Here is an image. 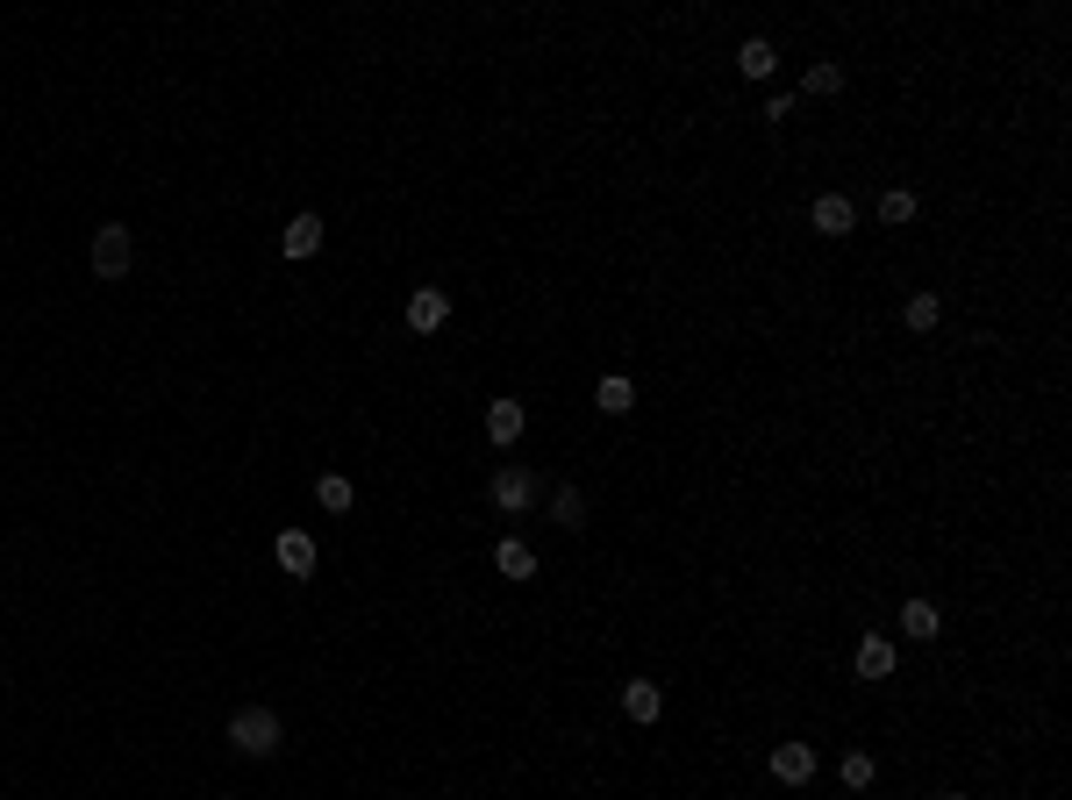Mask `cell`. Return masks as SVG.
Wrapping results in <instances>:
<instances>
[{
	"instance_id": "obj_8",
	"label": "cell",
	"mask_w": 1072,
	"mask_h": 800,
	"mask_svg": "<svg viewBox=\"0 0 1072 800\" xmlns=\"http://www.w3.org/2000/svg\"><path fill=\"white\" fill-rule=\"evenodd\" d=\"M773 779H787V787H808V779H815V750H808V744H773Z\"/></svg>"
},
{
	"instance_id": "obj_15",
	"label": "cell",
	"mask_w": 1072,
	"mask_h": 800,
	"mask_svg": "<svg viewBox=\"0 0 1072 800\" xmlns=\"http://www.w3.org/2000/svg\"><path fill=\"white\" fill-rule=\"evenodd\" d=\"M736 65H744V79H773V65H779V51L765 36H751L744 51H736Z\"/></svg>"
},
{
	"instance_id": "obj_5",
	"label": "cell",
	"mask_w": 1072,
	"mask_h": 800,
	"mask_svg": "<svg viewBox=\"0 0 1072 800\" xmlns=\"http://www.w3.org/2000/svg\"><path fill=\"white\" fill-rule=\"evenodd\" d=\"M444 314H450V294H436V286H415V294H407V329H415V337H436Z\"/></svg>"
},
{
	"instance_id": "obj_3",
	"label": "cell",
	"mask_w": 1072,
	"mask_h": 800,
	"mask_svg": "<svg viewBox=\"0 0 1072 800\" xmlns=\"http://www.w3.org/2000/svg\"><path fill=\"white\" fill-rule=\"evenodd\" d=\"M487 501H493V508H501V515H522V508H530V501H537V479H530V472H522V465H501V472H493V479H487Z\"/></svg>"
},
{
	"instance_id": "obj_22",
	"label": "cell",
	"mask_w": 1072,
	"mask_h": 800,
	"mask_svg": "<svg viewBox=\"0 0 1072 800\" xmlns=\"http://www.w3.org/2000/svg\"><path fill=\"white\" fill-rule=\"evenodd\" d=\"M794 108H802V100H794V94H773V100H765V122H787Z\"/></svg>"
},
{
	"instance_id": "obj_19",
	"label": "cell",
	"mask_w": 1072,
	"mask_h": 800,
	"mask_svg": "<svg viewBox=\"0 0 1072 800\" xmlns=\"http://www.w3.org/2000/svg\"><path fill=\"white\" fill-rule=\"evenodd\" d=\"M315 501H322L329 515H351V501H358V493H351V479H343V472H329L322 487H315Z\"/></svg>"
},
{
	"instance_id": "obj_11",
	"label": "cell",
	"mask_w": 1072,
	"mask_h": 800,
	"mask_svg": "<svg viewBox=\"0 0 1072 800\" xmlns=\"http://www.w3.org/2000/svg\"><path fill=\"white\" fill-rule=\"evenodd\" d=\"M623 715L629 722H658V715H666V693H658L651 679H629V686H623Z\"/></svg>"
},
{
	"instance_id": "obj_16",
	"label": "cell",
	"mask_w": 1072,
	"mask_h": 800,
	"mask_svg": "<svg viewBox=\"0 0 1072 800\" xmlns=\"http://www.w3.org/2000/svg\"><path fill=\"white\" fill-rule=\"evenodd\" d=\"M802 94H815V100L843 94V65H829V57H822V65H808V72H802Z\"/></svg>"
},
{
	"instance_id": "obj_2",
	"label": "cell",
	"mask_w": 1072,
	"mask_h": 800,
	"mask_svg": "<svg viewBox=\"0 0 1072 800\" xmlns=\"http://www.w3.org/2000/svg\"><path fill=\"white\" fill-rule=\"evenodd\" d=\"M129 258H136L129 230H123V222H100V230H94V271H100V279H123Z\"/></svg>"
},
{
	"instance_id": "obj_7",
	"label": "cell",
	"mask_w": 1072,
	"mask_h": 800,
	"mask_svg": "<svg viewBox=\"0 0 1072 800\" xmlns=\"http://www.w3.org/2000/svg\"><path fill=\"white\" fill-rule=\"evenodd\" d=\"M522 429H530V407H522V401H487V436H493V444H516V436Z\"/></svg>"
},
{
	"instance_id": "obj_20",
	"label": "cell",
	"mask_w": 1072,
	"mask_h": 800,
	"mask_svg": "<svg viewBox=\"0 0 1072 800\" xmlns=\"http://www.w3.org/2000/svg\"><path fill=\"white\" fill-rule=\"evenodd\" d=\"M880 222H887V230H901V222H915V193H909V186L880 193Z\"/></svg>"
},
{
	"instance_id": "obj_12",
	"label": "cell",
	"mask_w": 1072,
	"mask_h": 800,
	"mask_svg": "<svg viewBox=\"0 0 1072 800\" xmlns=\"http://www.w3.org/2000/svg\"><path fill=\"white\" fill-rule=\"evenodd\" d=\"M858 679H894V643L887 637H858Z\"/></svg>"
},
{
	"instance_id": "obj_9",
	"label": "cell",
	"mask_w": 1072,
	"mask_h": 800,
	"mask_svg": "<svg viewBox=\"0 0 1072 800\" xmlns=\"http://www.w3.org/2000/svg\"><path fill=\"white\" fill-rule=\"evenodd\" d=\"M279 250L286 258H315V250H322V215H294L286 236H279Z\"/></svg>"
},
{
	"instance_id": "obj_13",
	"label": "cell",
	"mask_w": 1072,
	"mask_h": 800,
	"mask_svg": "<svg viewBox=\"0 0 1072 800\" xmlns=\"http://www.w3.org/2000/svg\"><path fill=\"white\" fill-rule=\"evenodd\" d=\"M901 322H909L915 337H930V329L944 322V300L937 294H909V300H901Z\"/></svg>"
},
{
	"instance_id": "obj_1",
	"label": "cell",
	"mask_w": 1072,
	"mask_h": 800,
	"mask_svg": "<svg viewBox=\"0 0 1072 800\" xmlns=\"http://www.w3.org/2000/svg\"><path fill=\"white\" fill-rule=\"evenodd\" d=\"M279 744H286V729H279L272 707H236V715H230V750H244V758H272Z\"/></svg>"
},
{
	"instance_id": "obj_18",
	"label": "cell",
	"mask_w": 1072,
	"mask_h": 800,
	"mask_svg": "<svg viewBox=\"0 0 1072 800\" xmlns=\"http://www.w3.org/2000/svg\"><path fill=\"white\" fill-rule=\"evenodd\" d=\"M551 522L580 530V522H586V493H580V487H558V493H551Z\"/></svg>"
},
{
	"instance_id": "obj_21",
	"label": "cell",
	"mask_w": 1072,
	"mask_h": 800,
	"mask_svg": "<svg viewBox=\"0 0 1072 800\" xmlns=\"http://www.w3.org/2000/svg\"><path fill=\"white\" fill-rule=\"evenodd\" d=\"M601 415H629V407H637V386H629V380H601Z\"/></svg>"
},
{
	"instance_id": "obj_10",
	"label": "cell",
	"mask_w": 1072,
	"mask_h": 800,
	"mask_svg": "<svg viewBox=\"0 0 1072 800\" xmlns=\"http://www.w3.org/2000/svg\"><path fill=\"white\" fill-rule=\"evenodd\" d=\"M493 572H508V579H537V551L522 536H501V543H493Z\"/></svg>"
},
{
	"instance_id": "obj_17",
	"label": "cell",
	"mask_w": 1072,
	"mask_h": 800,
	"mask_svg": "<svg viewBox=\"0 0 1072 800\" xmlns=\"http://www.w3.org/2000/svg\"><path fill=\"white\" fill-rule=\"evenodd\" d=\"M837 772H843V787H851V793H866L872 779H880V765H872V750H843Z\"/></svg>"
},
{
	"instance_id": "obj_23",
	"label": "cell",
	"mask_w": 1072,
	"mask_h": 800,
	"mask_svg": "<svg viewBox=\"0 0 1072 800\" xmlns=\"http://www.w3.org/2000/svg\"><path fill=\"white\" fill-rule=\"evenodd\" d=\"M937 800H965V793H937Z\"/></svg>"
},
{
	"instance_id": "obj_14",
	"label": "cell",
	"mask_w": 1072,
	"mask_h": 800,
	"mask_svg": "<svg viewBox=\"0 0 1072 800\" xmlns=\"http://www.w3.org/2000/svg\"><path fill=\"white\" fill-rule=\"evenodd\" d=\"M937 608H930V600H901V637H915V643H930L937 637Z\"/></svg>"
},
{
	"instance_id": "obj_6",
	"label": "cell",
	"mask_w": 1072,
	"mask_h": 800,
	"mask_svg": "<svg viewBox=\"0 0 1072 800\" xmlns=\"http://www.w3.org/2000/svg\"><path fill=\"white\" fill-rule=\"evenodd\" d=\"M808 230H815V236H851V230H858V207L843 201V193H822V201L808 207Z\"/></svg>"
},
{
	"instance_id": "obj_4",
	"label": "cell",
	"mask_w": 1072,
	"mask_h": 800,
	"mask_svg": "<svg viewBox=\"0 0 1072 800\" xmlns=\"http://www.w3.org/2000/svg\"><path fill=\"white\" fill-rule=\"evenodd\" d=\"M272 557H279L286 579H315V557H322V551H315V536H308V530H279Z\"/></svg>"
}]
</instances>
